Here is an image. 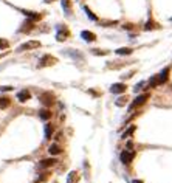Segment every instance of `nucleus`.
Segmentation results:
<instances>
[{
	"label": "nucleus",
	"instance_id": "obj_15",
	"mask_svg": "<svg viewBox=\"0 0 172 183\" xmlns=\"http://www.w3.org/2000/svg\"><path fill=\"white\" fill-rule=\"evenodd\" d=\"M155 28H158V25H157L155 22H153L152 19H150V20H147V22H146V25H144V30H146V31H149V30H155Z\"/></svg>",
	"mask_w": 172,
	"mask_h": 183
},
{
	"label": "nucleus",
	"instance_id": "obj_2",
	"mask_svg": "<svg viewBox=\"0 0 172 183\" xmlns=\"http://www.w3.org/2000/svg\"><path fill=\"white\" fill-rule=\"evenodd\" d=\"M68 36H70V31L65 28L64 25H61L59 28H58V33H56V40L58 42H64Z\"/></svg>",
	"mask_w": 172,
	"mask_h": 183
},
{
	"label": "nucleus",
	"instance_id": "obj_13",
	"mask_svg": "<svg viewBox=\"0 0 172 183\" xmlns=\"http://www.w3.org/2000/svg\"><path fill=\"white\" fill-rule=\"evenodd\" d=\"M78 182H79V174H78L76 171H71L70 176H68L67 183H78Z\"/></svg>",
	"mask_w": 172,
	"mask_h": 183
},
{
	"label": "nucleus",
	"instance_id": "obj_25",
	"mask_svg": "<svg viewBox=\"0 0 172 183\" xmlns=\"http://www.w3.org/2000/svg\"><path fill=\"white\" fill-rule=\"evenodd\" d=\"M92 53L96 54V56H105L108 51H105V50H104V51H102V50H92Z\"/></svg>",
	"mask_w": 172,
	"mask_h": 183
},
{
	"label": "nucleus",
	"instance_id": "obj_20",
	"mask_svg": "<svg viewBox=\"0 0 172 183\" xmlns=\"http://www.w3.org/2000/svg\"><path fill=\"white\" fill-rule=\"evenodd\" d=\"M133 132H135V126L129 127V129H127V130H126V132L123 134V138H129V136H130V135H132Z\"/></svg>",
	"mask_w": 172,
	"mask_h": 183
},
{
	"label": "nucleus",
	"instance_id": "obj_29",
	"mask_svg": "<svg viewBox=\"0 0 172 183\" xmlns=\"http://www.w3.org/2000/svg\"><path fill=\"white\" fill-rule=\"evenodd\" d=\"M132 28H133L132 23H126V25H124V30H132Z\"/></svg>",
	"mask_w": 172,
	"mask_h": 183
},
{
	"label": "nucleus",
	"instance_id": "obj_26",
	"mask_svg": "<svg viewBox=\"0 0 172 183\" xmlns=\"http://www.w3.org/2000/svg\"><path fill=\"white\" fill-rule=\"evenodd\" d=\"M143 86H146V82H144V81H143V82H140V84H137V86H135V88H133V90H135V92H137V93H138V92L143 88Z\"/></svg>",
	"mask_w": 172,
	"mask_h": 183
},
{
	"label": "nucleus",
	"instance_id": "obj_3",
	"mask_svg": "<svg viewBox=\"0 0 172 183\" xmlns=\"http://www.w3.org/2000/svg\"><path fill=\"white\" fill-rule=\"evenodd\" d=\"M40 103H42L43 106H47V107L53 106V104H54V95L50 93V92H47V93L40 95Z\"/></svg>",
	"mask_w": 172,
	"mask_h": 183
},
{
	"label": "nucleus",
	"instance_id": "obj_31",
	"mask_svg": "<svg viewBox=\"0 0 172 183\" xmlns=\"http://www.w3.org/2000/svg\"><path fill=\"white\" fill-rule=\"evenodd\" d=\"M47 2H54V0H47Z\"/></svg>",
	"mask_w": 172,
	"mask_h": 183
},
{
	"label": "nucleus",
	"instance_id": "obj_10",
	"mask_svg": "<svg viewBox=\"0 0 172 183\" xmlns=\"http://www.w3.org/2000/svg\"><path fill=\"white\" fill-rule=\"evenodd\" d=\"M81 38H82L84 40H87V42H93L96 39V36L92 31H82V33H81Z\"/></svg>",
	"mask_w": 172,
	"mask_h": 183
},
{
	"label": "nucleus",
	"instance_id": "obj_27",
	"mask_svg": "<svg viewBox=\"0 0 172 183\" xmlns=\"http://www.w3.org/2000/svg\"><path fill=\"white\" fill-rule=\"evenodd\" d=\"M126 101H127V98L123 96V98H120L118 101H116V106H124V104H126Z\"/></svg>",
	"mask_w": 172,
	"mask_h": 183
},
{
	"label": "nucleus",
	"instance_id": "obj_6",
	"mask_svg": "<svg viewBox=\"0 0 172 183\" xmlns=\"http://www.w3.org/2000/svg\"><path fill=\"white\" fill-rule=\"evenodd\" d=\"M54 62H58L56 58H53V56H50V54H47V56H43V58L40 59L39 67H43V65H53Z\"/></svg>",
	"mask_w": 172,
	"mask_h": 183
},
{
	"label": "nucleus",
	"instance_id": "obj_19",
	"mask_svg": "<svg viewBox=\"0 0 172 183\" xmlns=\"http://www.w3.org/2000/svg\"><path fill=\"white\" fill-rule=\"evenodd\" d=\"M10 106V98H0V109H6Z\"/></svg>",
	"mask_w": 172,
	"mask_h": 183
},
{
	"label": "nucleus",
	"instance_id": "obj_9",
	"mask_svg": "<svg viewBox=\"0 0 172 183\" xmlns=\"http://www.w3.org/2000/svg\"><path fill=\"white\" fill-rule=\"evenodd\" d=\"M34 26V23H33V19H26L25 22H23V25L20 26V33H28L31 28Z\"/></svg>",
	"mask_w": 172,
	"mask_h": 183
},
{
	"label": "nucleus",
	"instance_id": "obj_14",
	"mask_svg": "<svg viewBox=\"0 0 172 183\" xmlns=\"http://www.w3.org/2000/svg\"><path fill=\"white\" fill-rule=\"evenodd\" d=\"M56 163V160L54 158H47V160H42L39 163V168H48V166H53V164Z\"/></svg>",
	"mask_w": 172,
	"mask_h": 183
},
{
	"label": "nucleus",
	"instance_id": "obj_8",
	"mask_svg": "<svg viewBox=\"0 0 172 183\" xmlns=\"http://www.w3.org/2000/svg\"><path fill=\"white\" fill-rule=\"evenodd\" d=\"M169 71H171V67H166V68H163V70L160 71V75H158V81H160V84H163V82H166V81H168Z\"/></svg>",
	"mask_w": 172,
	"mask_h": 183
},
{
	"label": "nucleus",
	"instance_id": "obj_17",
	"mask_svg": "<svg viewBox=\"0 0 172 183\" xmlns=\"http://www.w3.org/2000/svg\"><path fill=\"white\" fill-rule=\"evenodd\" d=\"M51 134H53V127L51 124H45V138H51Z\"/></svg>",
	"mask_w": 172,
	"mask_h": 183
},
{
	"label": "nucleus",
	"instance_id": "obj_1",
	"mask_svg": "<svg viewBox=\"0 0 172 183\" xmlns=\"http://www.w3.org/2000/svg\"><path fill=\"white\" fill-rule=\"evenodd\" d=\"M40 47V42L39 40H28L22 44L19 48H17V51H26V50H33V48H39Z\"/></svg>",
	"mask_w": 172,
	"mask_h": 183
},
{
	"label": "nucleus",
	"instance_id": "obj_23",
	"mask_svg": "<svg viewBox=\"0 0 172 183\" xmlns=\"http://www.w3.org/2000/svg\"><path fill=\"white\" fill-rule=\"evenodd\" d=\"M8 47H10V42L5 40V39H0V50H5Z\"/></svg>",
	"mask_w": 172,
	"mask_h": 183
},
{
	"label": "nucleus",
	"instance_id": "obj_24",
	"mask_svg": "<svg viewBox=\"0 0 172 183\" xmlns=\"http://www.w3.org/2000/svg\"><path fill=\"white\" fill-rule=\"evenodd\" d=\"M62 6H64V10H65V11H70V8H71L70 0H62Z\"/></svg>",
	"mask_w": 172,
	"mask_h": 183
},
{
	"label": "nucleus",
	"instance_id": "obj_7",
	"mask_svg": "<svg viewBox=\"0 0 172 183\" xmlns=\"http://www.w3.org/2000/svg\"><path fill=\"white\" fill-rule=\"evenodd\" d=\"M126 84H123V82H118V84H113L112 87H110V92L112 93H124L126 92Z\"/></svg>",
	"mask_w": 172,
	"mask_h": 183
},
{
	"label": "nucleus",
	"instance_id": "obj_4",
	"mask_svg": "<svg viewBox=\"0 0 172 183\" xmlns=\"http://www.w3.org/2000/svg\"><path fill=\"white\" fill-rule=\"evenodd\" d=\"M135 158V152L133 151H123L121 152V161L124 163V164H129V163H132V160Z\"/></svg>",
	"mask_w": 172,
	"mask_h": 183
},
{
	"label": "nucleus",
	"instance_id": "obj_5",
	"mask_svg": "<svg viewBox=\"0 0 172 183\" xmlns=\"http://www.w3.org/2000/svg\"><path fill=\"white\" fill-rule=\"evenodd\" d=\"M147 99H149V93H143V95H140V96L130 104V110H132V109H135V107H138V106H143L144 103L147 101Z\"/></svg>",
	"mask_w": 172,
	"mask_h": 183
},
{
	"label": "nucleus",
	"instance_id": "obj_16",
	"mask_svg": "<svg viewBox=\"0 0 172 183\" xmlns=\"http://www.w3.org/2000/svg\"><path fill=\"white\" fill-rule=\"evenodd\" d=\"M132 48H127V47H124V48H118L116 50V54H120V56H123V54H132Z\"/></svg>",
	"mask_w": 172,
	"mask_h": 183
},
{
	"label": "nucleus",
	"instance_id": "obj_30",
	"mask_svg": "<svg viewBox=\"0 0 172 183\" xmlns=\"http://www.w3.org/2000/svg\"><path fill=\"white\" fill-rule=\"evenodd\" d=\"M132 183H143V182H141V180H133Z\"/></svg>",
	"mask_w": 172,
	"mask_h": 183
},
{
	"label": "nucleus",
	"instance_id": "obj_11",
	"mask_svg": "<svg viewBox=\"0 0 172 183\" xmlns=\"http://www.w3.org/2000/svg\"><path fill=\"white\" fill-rule=\"evenodd\" d=\"M17 98H19L20 103L28 101V99H30V92H28V90H20L19 93H17Z\"/></svg>",
	"mask_w": 172,
	"mask_h": 183
},
{
	"label": "nucleus",
	"instance_id": "obj_12",
	"mask_svg": "<svg viewBox=\"0 0 172 183\" xmlns=\"http://www.w3.org/2000/svg\"><path fill=\"white\" fill-rule=\"evenodd\" d=\"M48 152H50L51 155H58V154L62 152V149H61V146H59L58 143H53L50 148H48Z\"/></svg>",
	"mask_w": 172,
	"mask_h": 183
},
{
	"label": "nucleus",
	"instance_id": "obj_28",
	"mask_svg": "<svg viewBox=\"0 0 172 183\" xmlns=\"http://www.w3.org/2000/svg\"><path fill=\"white\" fill-rule=\"evenodd\" d=\"M0 90H2V92H10V90H13V87H10V86H3V87H0Z\"/></svg>",
	"mask_w": 172,
	"mask_h": 183
},
{
	"label": "nucleus",
	"instance_id": "obj_18",
	"mask_svg": "<svg viewBox=\"0 0 172 183\" xmlns=\"http://www.w3.org/2000/svg\"><path fill=\"white\" fill-rule=\"evenodd\" d=\"M158 84H160V81H158V75L149 79V87H157Z\"/></svg>",
	"mask_w": 172,
	"mask_h": 183
},
{
	"label": "nucleus",
	"instance_id": "obj_22",
	"mask_svg": "<svg viewBox=\"0 0 172 183\" xmlns=\"http://www.w3.org/2000/svg\"><path fill=\"white\" fill-rule=\"evenodd\" d=\"M84 11L87 13V16H88V19H92V20H98V17H96V16H95V14H93L92 11H90V10H88L87 6H84Z\"/></svg>",
	"mask_w": 172,
	"mask_h": 183
},
{
	"label": "nucleus",
	"instance_id": "obj_21",
	"mask_svg": "<svg viewBox=\"0 0 172 183\" xmlns=\"http://www.w3.org/2000/svg\"><path fill=\"white\" fill-rule=\"evenodd\" d=\"M40 118H42V120H50V118H51V112L50 110H42L40 112Z\"/></svg>",
	"mask_w": 172,
	"mask_h": 183
}]
</instances>
